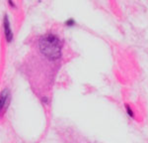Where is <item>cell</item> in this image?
<instances>
[{
    "mask_svg": "<svg viewBox=\"0 0 148 143\" xmlns=\"http://www.w3.org/2000/svg\"><path fill=\"white\" fill-rule=\"evenodd\" d=\"M3 30H4V35H5L6 41L11 42L13 40V33H12L11 27H10V21L8 19V16H4L3 20Z\"/></svg>",
    "mask_w": 148,
    "mask_h": 143,
    "instance_id": "cell-3",
    "label": "cell"
},
{
    "mask_svg": "<svg viewBox=\"0 0 148 143\" xmlns=\"http://www.w3.org/2000/svg\"><path fill=\"white\" fill-rule=\"evenodd\" d=\"M10 102V92L8 89H4L0 94V115H3Z\"/></svg>",
    "mask_w": 148,
    "mask_h": 143,
    "instance_id": "cell-2",
    "label": "cell"
},
{
    "mask_svg": "<svg viewBox=\"0 0 148 143\" xmlns=\"http://www.w3.org/2000/svg\"><path fill=\"white\" fill-rule=\"evenodd\" d=\"M65 25L68 26V27H71V26L75 25V21H74L72 18H70V19H68V20L65 22Z\"/></svg>",
    "mask_w": 148,
    "mask_h": 143,
    "instance_id": "cell-5",
    "label": "cell"
},
{
    "mask_svg": "<svg viewBox=\"0 0 148 143\" xmlns=\"http://www.w3.org/2000/svg\"><path fill=\"white\" fill-rule=\"evenodd\" d=\"M8 3H9V5H11L12 7H15V4H14V3H13V2H12V1H9Z\"/></svg>",
    "mask_w": 148,
    "mask_h": 143,
    "instance_id": "cell-6",
    "label": "cell"
},
{
    "mask_svg": "<svg viewBox=\"0 0 148 143\" xmlns=\"http://www.w3.org/2000/svg\"><path fill=\"white\" fill-rule=\"evenodd\" d=\"M61 42L56 35L47 34L42 36L39 41V48L47 59L56 60L61 56Z\"/></svg>",
    "mask_w": 148,
    "mask_h": 143,
    "instance_id": "cell-1",
    "label": "cell"
},
{
    "mask_svg": "<svg viewBox=\"0 0 148 143\" xmlns=\"http://www.w3.org/2000/svg\"><path fill=\"white\" fill-rule=\"evenodd\" d=\"M125 109H126V113L130 116V117H134V113H133V110L131 109V107L128 106V104H125Z\"/></svg>",
    "mask_w": 148,
    "mask_h": 143,
    "instance_id": "cell-4",
    "label": "cell"
}]
</instances>
